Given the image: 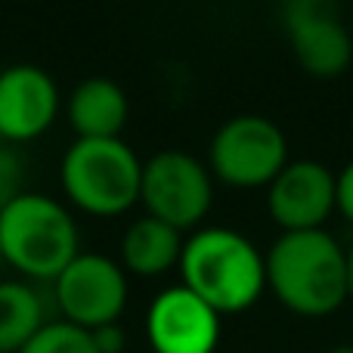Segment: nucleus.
I'll list each match as a JSON object with an SVG mask.
<instances>
[{
  "instance_id": "nucleus-4",
  "label": "nucleus",
  "mask_w": 353,
  "mask_h": 353,
  "mask_svg": "<svg viewBox=\"0 0 353 353\" xmlns=\"http://www.w3.org/2000/svg\"><path fill=\"white\" fill-rule=\"evenodd\" d=\"M143 161L121 140H74L59 165L65 199L90 217H121L140 201Z\"/></svg>"
},
{
  "instance_id": "nucleus-13",
  "label": "nucleus",
  "mask_w": 353,
  "mask_h": 353,
  "mask_svg": "<svg viewBox=\"0 0 353 353\" xmlns=\"http://www.w3.org/2000/svg\"><path fill=\"white\" fill-rule=\"evenodd\" d=\"M183 232L159 217H137L121 236V267L124 273L155 279L180 267L183 254Z\"/></svg>"
},
{
  "instance_id": "nucleus-15",
  "label": "nucleus",
  "mask_w": 353,
  "mask_h": 353,
  "mask_svg": "<svg viewBox=\"0 0 353 353\" xmlns=\"http://www.w3.org/2000/svg\"><path fill=\"white\" fill-rule=\"evenodd\" d=\"M19 353H99V350L87 329H78V325L65 323V319H50Z\"/></svg>"
},
{
  "instance_id": "nucleus-20",
  "label": "nucleus",
  "mask_w": 353,
  "mask_h": 353,
  "mask_svg": "<svg viewBox=\"0 0 353 353\" xmlns=\"http://www.w3.org/2000/svg\"><path fill=\"white\" fill-rule=\"evenodd\" d=\"M325 353H353V344H338V347H332Z\"/></svg>"
},
{
  "instance_id": "nucleus-6",
  "label": "nucleus",
  "mask_w": 353,
  "mask_h": 353,
  "mask_svg": "<svg viewBox=\"0 0 353 353\" xmlns=\"http://www.w3.org/2000/svg\"><path fill=\"white\" fill-rule=\"evenodd\" d=\"M140 201L149 217L165 220L180 232L195 230L211 211L214 174L205 161L180 149L155 152L143 161Z\"/></svg>"
},
{
  "instance_id": "nucleus-19",
  "label": "nucleus",
  "mask_w": 353,
  "mask_h": 353,
  "mask_svg": "<svg viewBox=\"0 0 353 353\" xmlns=\"http://www.w3.org/2000/svg\"><path fill=\"white\" fill-rule=\"evenodd\" d=\"M347 301H353V242L347 248Z\"/></svg>"
},
{
  "instance_id": "nucleus-10",
  "label": "nucleus",
  "mask_w": 353,
  "mask_h": 353,
  "mask_svg": "<svg viewBox=\"0 0 353 353\" xmlns=\"http://www.w3.org/2000/svg\"><path fill=\"white\" fill-rule=\"evenodd\" d=\"M146 338L152 353H214L220 341V313L186 285H171L149 304Z\"/></svg>"
},
{
  "instance_id": "nucleus-21",
  "label": "nucleus",
  "mask_w": 353,
  "mask_h": 353,
  "mask_svg": "<svg viewBox=\"0 0 353 353\" xmlns=\"http://www.w3.org/2000/svg\"><path fill=\"white\" fill-rule=\"evenodd\" d=\"M6 146V140H3V134H0V149H3Z\"/></svg>"
},
{
  "instance_id": "nucleus-16",
  "label": "nucleus",
  "mask_w": 353,
  "mask_h": 353,
  "mask_svg": "<svg viewBox=\"0 0 353 353\" xmlns=\"http://www.w3.org/2000/svg\"><path fill=\"white\" fill-rule=\"evenodd\" d=\"M22 159L12 149H0V208L10 205L16 195H22Z\"/></svg>"
},
{
  "instance_id": "nucleus-8",
  "label": "nucleus",
  "mask_w": 353,
  "mask_h": 353,
  "mask_svg": "<svg viewBox=\"0 0 353 353\" xmlns=\"http://www.w3.org/2000/svg\"><path fill=\"white\" fill-rule=\"evenodd\" d=\"M285 31L298 65L313 78H338L353 59V37L335 0H285Z\"/></svg>"
},
{
  "instance_id": "nucleus-14",
  "label": "nucleus",
  "mask_w": 353,
  "mask_h": 353,
  "mask_svg": "<svg viewBox=\"0 0 353 353\" xmlns=\"http://www.w3.org/2000/svg\"><path fill=\"white\" fill-rule=\"evenodd\" d=\"M47 323V298L37 282L0 279V353H19Z\"/></svg>"
},
{
  "instance_id": "nucleus-7",
  "label": "nucleus",
  "mask_w": 353,
  "mask_h": 353,
  "mask_svg": "<svg viewBox=\"0 0 353 353\" xmlns=\"http://www.w3.org/2000/svg\"><path fill=\"white\" fill-rule=\"evenodd\" d=\"M128 273L121 263L90 251H81L50 282V298L59 319L87 332L118 323L128 307Z\"/></svg>"
},
{
  "instance_id": "nucleus-2",
  "label": "nucleus",
  "mask_w": 353,
  "mask_h": 353,
  "mask_svg": "<svg viewBox=\"0 0 353 353\" xmlns=\"http://www.w3.org/2000/svg\"><path fill=\"white\" fill-rule=\"evenodd\" d=\"M180 285L201 298L214 313L232 316L261 301L267 263L248 236L230 226H201L183 242Z\"/></svg>"
},
{
  "instance_id": "nucleus-5",
  "label": "nucleus",
  "mask_w": 353,
  "mask_h": 353,
  "mask_svg": "<svg viewBox=\"0 0 353 353\" xmlns=\"http://www.w3.org/2000/svg\"><path fill=\"white\" fill-rule=\"evenodd\" d=\"M288 165V143L276 121L236 115L223 121L208 146V168L232 189H267Z\"/></svg>"
},
{
  "instance_id": "nucleus-3",
  "label": "nucleus",
  "mask_w": 353,
  "mask_h": 353,
  "mask_svg": "<svg viewBox=\"0 0 353 353\" xmlns=\"http://www.w3.org/2000/svg\"><path fill=\"white\" fill-rule=\"evenodd\" d=\"M81 254L72 211L43 192H28L0 208V257L28 282H53Z\"/></svg>"
},
{
  "instance_id": "nucleus-1",
  "label": "nucleus",
  "mask_w": 353,
  "mask_h": 353,
  "mask_svg": "<svg viewBox=\"0 0 353 353\" xmlns=\"http://www.w3.org/2000/svg\"><path fill=\"white\" fill-rule=\"evenodd\" d=\"M263 263L267 288L294 316L323 319L347 304V248L332 232H282Z\"/></svg>"
},
{
  "instance_id": "nucleus-12",
  "label": "nucleus",
  "mask_w": 353,
  "mask_h": 353,
  "mask_svg": "<svg viewBox=\"0 0 353 353\" xmlns=\"http://www.w3.org/2000/svg\"><path fill=\"white\" fill-rule=\"evenodd\" d=\"M128 93L109 78H87L68 93L65 118L78 140H115L128 124Z\"/></svg>"
},
{
  "instance_id": "nucleus-18",
  "label": "nucleus",
  "mask_w": 353,
  "mask_h": 353,
  "mask_svg": "<svg viewBox=\"0 0 353 353\" xmlns=\"http://www.w3.org/2000/svg\"><path fill=\"white\" fill-rule=\"evenodd\" d=\"M90 335H93V344H97L99 353H121L124 344H128V338H124V332H121V325L118 323L103 325V329L90 332Z\"/></svg>"
},
{
  "instance_id": "nucleus-9",
  "label": "nucleus",
  "mask_w": 353,
  "mask_h": 353,
  "mask_svg": "<svg viewBox=\"0 0 353 353\" xmlns=\"http://www.w3.org/2000/svg\"><path fill=\"white\" fill-rule=\"evenodd\" d=\"M267 211L282 232L323 230L335 211V174L313 159L288 161L267 186Z\"/></svg>"
},
{
  "instance_id": "nucleus-11",
  "label": "nucleus",
  "mask_w": 353,
  "mask_h": 353,
  "mask_svg": "<svg viewBox=\"0 0 353 353\" xmlns=\"http://www.w3.org/2000/svg\"><path fill=\"white\" fill-rule=\"evenodd\" d=\"M59 112V87L41 65L0 72V134L6 143H28L47 134Z\"/></svg>"
},
{
  "instance_id": "nucleus-17",
  "label": "nucleus",
  "mask_w": 353,
  "mask_h": 353,
  "mask_svg": "<svg viewBox=\"0 0 353 353\" xmlns=\"http://www.w3.org/2000/svg\"><path fill=\"white\" fill-rule=\"evenodd\" d=\"M335 211L353 226V161L341 168V174H335Z\"/></svg>"
}]
</instances>
